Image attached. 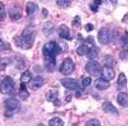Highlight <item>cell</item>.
Masks as SVG:
<instances>
[{
  "label": "cell",
  "mask_w": 128,
  "mask_h": 126,
  "mask_svg": "<svg viewBox=\"0 0 128 126\" xmlns=\"http://www.w3.org/2000/svg\"><path fill=\"white\" fill-rule=\"evenodd\" d=\"M14 79L11 76H6L0 84V92L3 94H8L14 90Z\"/></svg>",
  "instance_id": "obj_4"
},
{
  "label": "cell",
  "mask_w": 128,
  "mask_h": 126,
  "mask_svg": "<svg viewBox=\"0 0 128 126\" xmlns=\"http://www.w3.org/2000/svg\"><path fill=\"white\" fill-rule=\"evenodd\" d=\"M102 76H103V78L107 79V80H112V79L115 78L116 73H115L114 69L112 68V66H106V65H104L102 67Z\"/></svg>",
  "instance_id": "obj_11"
},
{
  "label": "cell",
  "mask_w": 128,
  "mask_h": 126,
  "mask_svg": "<svg viewBox=\"0 0 128 126\" xmlns=\"http://www.w3.org/2000/svg\"><path fill=\"white\" fill-rule=\"evenodd\" d=\"M49 125L50 126H63L64 122L61 118H54L49 120Z\"/></svg>",
  "instance_id": "obj_27"
},
{
  "label": "cell",
  "mask_w": 128,
  "mask_h": 126,
  "mask_svg": "<svg viewBox=\"0 0 128 126\" xmlns=\"http://www.w3.org/2000/svg\"><path fill=\"white\" fill-rule=\"evenodd\" d=\"M38 5L36 4V3H34V2H27L26 4V12L28 16H32L34 14L36 10H38Z\"/></svg>",
  "instance_id": "obj_18"
},
{
  "label": "cell",
  "mask_w": 128,
  "mask_h": 126,
  "mask_svg": "<svg viewBox=\"0 0 128 126\" xmlns=\"http://www.w3.org/2000/svg\"><path fill=\"white\" fill-rule=\"evenodd\" d=\"M84 28H85V31L86 32H91V31H93V30H94V26H93L91 23H88V24H86Z\"/></svg>",
  "instance_id": "obj_38"
},
{
  "label": "cell",
  "mask_w": 128,
  "mask_h": 126,
  "mask_svg": "<svg viewBox=\"0 0 128 126\" xmlns=\"http://www.w3.org/2000/svg\"><path fill=\"white\" fill-rule=\"evenodd\" d=\"M18 96H19V98H20L21 100H26V98H29L30 94H29V92L27 91L25 83H22L21 82V90H20V92H19Z\"/></svg>",
  "instance_id": "obj_24"
},
{
  "label": "cell",
  "mask_w": 128,
  "mask_h": 126,
  "mask_svg": "<svg viewBox=\"0 0 128 126\" xmlns=\"http://www.w3.org/2000/svg\"><path fill=\"white\" fill-rule=\"evenodd\" d=\"M44 84V79L43 78H41L40 76H36L34 79L31 80L30 82V88L32 90V91H36V90L40 89Z\"/></svg>",
  "instance_id": "obj_12"
},
{
  "label": "cell",
  "mask_w": 128,
  "mask_h": 126,
  "mask_svg": "<svg viewBox=\"0 0 128 126\" xmlns=\"http://www.w3.org/2000/svg\"><path fill=\"white\" fill-rule=\"evenodd\" d=\"M58 91L56 88L49 90L47 94H46V100L48 101H54L56 98H58Z\"/></svg>",
  "instance_id": "obj_19"
},
{
  "label": "cell",
  "mask_w": 128,
  "mask_h": 126,
  "mask_svg": "<svg viewBox=\"0 0 128 126\" xmlns=\"http://www.w3.org/2000/svg\"><path fill=\"white\" fill-rule=\"evenodd\" d=\"M5 69H6V64H5V63L0 64V71H4Z\"/></svg>",
  "instance_id": "obj_41"
},
{
  "label": "cell",
  "mask_w": 128,
  "mask_h": 126,
  "mask_svg": "<svg viewBox=\"0 0 128 126\" xmlns=\"http://www.w3.org/2000/svg\"><path fill=\"white\" fill-rule=\"evenodd\" d=\"M72 28L76 30V31H78L81 28V19L78 16H75V18L72 21Z\"/></svg>",
  "instance_id": "obj_23"
},
{
  "label": "cell",
  "mask_w": 128,
  "mask_h": 126,
  "mask_svg": "<svg viewBox=\"0 0 128 126\" xmlns=\"http://www.w3.org/2000/svg\"><path fill=\"white\" fill-rule=\"evenodd\" d=\"M84 45L87 46L88 49H90V48L96 46V43H95V40H94V38H93V37L89 36V37H87V39H85V41H84Z\"/></svg>",
  "instance_id": "obj_31"
},
{
  "label": "cell",
  "mask_w": 128,
  "mask_h": 126,
  "mask_svg": "<svg viewBox=\"0 0 128 126\" xmlns=\"http://www.w3.org/2000/svg\"><path fill=\"white\" fill-rule=\"evenodd\" d=\"M54 25L52 22H46L44 24V27H43V32L46 36H49L54 32Z\"/></svg>",
  "instance_id": "obj_21"
},
{
  "label": "cell",
  "mask_w": 128,
  "mask_h": 126,
  "mask_svg": "<svg viewBox=\"0 0 128 126\" xmlns=\"http://www.w3.org/2000/svg\"><path fill=\"white\" fill-rule=\"evenodd\" d=\"M110 2H111L114 6H116L117 5V3H118V0H110Z\"/></svg>",
  "instance_id": "obj_42"
},
{
  "label": "cell",
  "mask_w": 128,
  "mask_h": 126,
  "mask_svg": "<svg viewBox=\"0 0 128 126\" xmlns=\"http://www.w3.org/2000/svg\"><path fill=\"white\" fill-rule=\"evenodd\" d=\"M117 84L120 87H125V86H126V84H127V78H126L125 74L123 73L120 74V76H118V78Z\"/></svg>",
  "instance_id": "obj_25"
},
{
  "label": "cell",
  "mask_w": 128,
  "mask_h": 126,
  "mask_svg": "<svg viewBox=\"0 0 128 126\" xmlns=\"http://www.w3.org/2000/svg\"><path fill=\"white\" fill-rule=\"evenodd\" d=\"M122 43L123 47H128V32H125L124 36L122 38Z\"/></svg>",
  "instance_id": "obj_35"
},
{
  "label": "cell",
  "mask_w": 128,
  "mask_h": 126,
  "mask_svg": "<svg viewBox=\"0 0 128 126\" xmlns=\"http://www.w3.org/2000/svg\"><path fill=\"white\" fill-rule=\"evenodd\" d=\"M42 14H43V17H47V16H49V12H48V10H46V9H43L42 10Z\"/></svg>",
  "instance_id": "obj_39"
},
{
  "label": "cell",
  "mask_w": 128,
  "mask_h": 126,
  "mask_svg": "<svg viewBox=\"0 0 128 126\" xmlns=\"http://www.w3.org/2000/svg\"><path fill=\"white\" fill-rule=\"evenodd\" d=\"M43 56H56L61 52V47L59 46L56 42L51 41L48 42L44 45L42 50Z\"/></svg>",
  "instance_id": "obj_1"
},
{
  "label": "cell",
  "mask_w": 128,
  "mask_h": 126,
  "mask_svg": "<svg viewBox=\"0 0 128 126\" xmlns=\"http://www.w3.org/2000/svg\"><path fill=\"white\" fill-rule=\"evenodd\" d=\"M117 102L122 107L128 106V94L126 93H120L117 96Z\"/></svg>",
  "instance_id": "obj_17"
},
{
  "label": "cell",
  "mask_w": 128,
  "mask_h": 126,
  "mask_svg": "<svg viewBox=\"0 0 128 126\" xmlns=\"http://www.w3.org/2000/svg\"><path fill=\"white\" fill-rule=\"evenodd\" d=\"M120 58L122 60H126L128 58V51H122L120 54Z\"/></svg>",
  "instance_id": "obj_37"
},
{
  "label": "cell",
  "mask_w": 128,
  "mask_h": 126,
  "mask_svg": "<svg viewBox=\"0 0 128 126\" xmlns=\"http://www.w3.org/2000/svg\"><path fill=\"white\" fill-rule=\"evenodd\" d=\"M9 48L10 47L8 46L7 43H5L2 39H0V51H4V50H7V49H9Z\"/></svg>",
  "instance_id": "obj_36"
},
{
  "label": "cell",
  "mask_w": 128,
  "mask_h": 126,
  "mask_svg": "<svg viewBox=\"0 0 128 126\" xmlns=\"http://www.w3.org/2000/svg\"><path fill=\"white\" fill-rule=\"evenodd\" d=\"M95 87L100 91H104L110 87V82L105 78H98L95 81Z\"/></svg>",
  "instance_id": "obj_15"
},
{
  "label": "cell",
  "mask_w": 128,
  "mask_h": 126,
  "mask_svg": "<svg viewBox=\"0 0 128 126\" xmlns=\"http://www.w3.org/2000/svg\"><path fill=\"white\" fill-rule=\"evenodd\" d=\"M75 69L76 66L75 63L73 62V60L71 58H65L61 64V66H60V68H59V72L63 76H69V74L74 73Z\"/></svg>",
  "instance_id": "obj_3"
},
{
  "label": "cell",
  "mask_w": 128,
  "mask_h": 126,
  "mask_svg": "<svg viewBox=\"0 0 128 126\" xmlns=\"http://www.w3.org/2000/svg\"><path fill=\"white\" fill-rule=\"evenodd\" d=\"M21 37L25 41V43L28 45V47H32L34 42V28L32 27H27L22 32Z\"/></svg>",
  "instance_id": "obj_5"
},
{
  "label": "cell",
  "mask_w": 128,
  "mask_h": 126,
  "mask_svg": "<svg viewBox=\"0 0 128 126\" xmlns=\"http://www.w3.org/2000/svg\"><path fill=\"white\" fill-rule=\"evenodd\" d=\"M98 39L102 45H107L111 39V32L107 28H102L98 34Z\"/></svg>",
  "instance_id": "obj_7"
},
{
  "label": "cell",
  "mask_w": 128,
  "mask_h": 126,
  "mask_svg": "<svg viewBox=\"0 0 128 126\" xmlns=\"http://www.w3.org/2000/svg\"><path fill=\"white\" fill-rule=\"evenodd\" d=\"M6 18V10H5V5L0 2V22L4 21Z\"/></svg>",
  "instance_id": "obj_30"
},
{
  "label": "cell",
  "mask_w": 128,
  "mask_h": 126,
  "mask_svg": "<svg viewBox=\"0 0 128 126\" xmlns=\"http://www.w3.org/2000/svg\"><path fill=\"white\" fill-rule=\"evenodd\" d=\"M86 126H100V122L98 120H96V118H92L90 120H88L85 123Z\"/></svg>",
  "instance_id": "obj_32"
},
{
  "label": "cell",
  "mask_w": 128,
  "mask_h": 126,
  "mask_svg": "<svg viewBox=\"0 0 128 126\" xmlns=\"http://www.w3.org/2000/svg\"><path fill=\"white\" fill-rule=\"evenodd\" d=\"M32 79V74L31 72H29V71H26V72H24V73L22 74L21 76V82L22 83H29V82H31V80Z\"/></svg>",
  "instance_id": "obj_22"
},
{
  "label": "cell",
  "mask_w": 128,
  "mask_h": 126,
  "mask_svg": "<svg viewBox=\"0 0 128 126\" xmlns=\"http://www.w3.org/2000/svg\"><path fill=\"white\" fill-rule=\"evenodd\" d=\"M14 43H16V45L17 47L21 48L23 50H28V49H30V48L28 47V45L25 43V41L23 40V38L21 37V36H16L14 39Z\"/></svg>",
  "instance_id": "obj_20"
},
{
  "label": "cell",
  "mask_w": 128,
  "mask_h": 126,
  "mask_svg": "<svg viewBox=\"0 0 128 126\" xmlns=\"http://www.w3.org/2000/svg\"><path fill=\"white\" fill-rule=\"evenodd\" d=\"M91 83H92V79H91V78H85L82 79V82H81L82 86H83L84 88L89 87V86L91 85Z\"/></svg>",
  "instance_id": "obj_34"
},
{
  "label": "cell",
  "mask_w": 128,
  "mask_h": 126,
  "mask_svg": "<svg viewBox=\"0 0 128 126\" xmlns=\"http://www.w3.org/2000/svg\"><path fill=\"white\" fill-rule=\"evenodd\" d=\"M60 82L62 84L64 88L67 90H71V91H78L80 89V83L76 80V79L72 78H63L60 80Z\"/></svg>",
  "instance_id": "obj_8"
},
{
  "label": "cell",
  "mask_w": 128,
  "mask_h": 126,
  "mask_svg": "<svg viewBox=\"0 0 128 126\" xmlns=\"http://www.w3.org/2000/svg\"><path fill=\"white\" fill-rule=\"evenodd\" d=\"M69 1H73V0H69Z\"/></svg>",
  "instance_id": "obj_43"
},
{
  "label": "cell",
  "mask_w": 128,
  "mask_h": 126,
  "mask_svg": "<svg viewBox=\"0 0 128 126\" xmlns=\"http://www.w3.org/2000/svg\"><path fill=\"white\" fill-rule=\"evenodd\" d=\"M88 50H89L88 47L83 44V45H81V46H80V47L78 48V50H76V54H78V56H85L86 54H87Z\"/></svg>",
  "instance_id": "obj_29"
},
{
  "label": "cell",
  "mask_w": 128,
  "mask_h": 126,
  "mask_svg": "<svg viewBox=\"0 0 128 126\" xmlns=\"http://www.w3.org/2000/svg\"><path fill=\"white\" fill-rule=\"evenodd\" d=\"M113 64H114V58L112 56H106L104 58V65H106V66H112Z\"/></svg>",
  "instance_id": "obj_33"
},
{
  "label": "cell",
  "mask_w": 128,
  "mask_h": 126,
  "mask_svg": "<svg viewBox=\"0 0 128 126\" xmlns=\"http://www.w3.org/2000/svg\"><path fill=\"white\" fill-rule=\"evenodd\" d=\"M85 70L92 76H100L102 74V65L95 60H91L87 63L85 65Z\"/></svg>",
  "instance_id": "obj_2"
},
{
  "label": "cell",
  "mask_w": 128,
  "mask_h": 126,
  "mask_svg": "<svg viewBox=\"0 0 128 126\" xmlns=\"http://www.w3.org/2000/svg\"><path fill=\"white\" fill-rule=\"evenodd\" d=\"M102 109L104 111L105 113H108V114H110V115H118V111L117 108H116L111 102H108V101L102 103Z\"/></svg>",
  "instance_id": "obj_14"
},
{
  "label": "cell",
  "mask_w": 128,
  "mask_h": 126,
  "mask_svg": "<svg viewBox=\"0 0 128 126\" xmlns=\"http://www.w3.org/2000/svg\"><path fill=\"white\" fill-rule=\"evenodd\" d=\"M102 4V0H94L92 3L90 4V9L93 12H96L98 7Z\"/></svg>",
  "instance_id": "obj_28"
},
{
  "label": "cell",
  "mask_w": 128,
  "mask_h": 126,
  "mask_svg": "<svg viewBox=\"0 0 128 126\" xmlns=\"http://www.w3.org/2000/svg\"><path fill=\"white\" fill-rule=\"evenodd\" d=\"M5 107L8 112H14L20 109V102L16 98H9L5 100Z\"/></svg>",
  "instance_id": "obj_9"
},
{
  "label": "cell",
  "mask_w": 128,
  "mask_h": 126,
  "mask_svg": "<svg viewBox=\"0 0 128 126\" xmlns=\"http://www.w3.org/2000/svg\"><path fill=\"white\" fill-rule=\"evenodd\" d=\"M58 32L59 36L63 39H67V40H71V36H70V29L66 25H60L58 28Z\"/></svg>",
  "instance_id": "obj_13"
},
{
  "label": "cell",
  "mask_w": 128,
  "mask_h": 126,
  "mask_svg": "<svg viewBox=\"0 0 128 126\" xmlns=\"http://www.w3.org/2000/svg\"><path fill=\"white\" fill-rule=\"evenodd\" d=\"M53 102H54V104L56 105V106H59V105H60V101H59L58 98H56V100H54Z\"/></svg>",
  "instance_id": "obj_40"
},
{
  "label": "cell",
  "mask_w": 128,
  "mask_h": 126,
  "mask_svg": "<svg viewBox=\"0 0 128 126\" xmlns=\"http://www.w3.org/2000/svg\"><path fill=\"white\" fill-rule=\"evenodd\" d=\"M9 16L10 18L14 21H17L21 18L22 16V9L19 4L14 3L9 8Z\"/></svg>",
  "instance_id": "obj_6"
},
{
  "label": "cell",
  "mask_w": 128,
  "mask_h": 126,
  "mask_svg": "<svg viewBox=\"0 0 128 126\" xmlns=\"http://www.w3.org/2000/svg\"><path fill=\"white\" fill-rule=\"evenodd\" d=\"M27 63H26V59L23 58H18L16 61V67L17 70H22L26 67Z\"/></svg>",
  "instance_id": "obj_26"
},
{
  "label": "cell",
  "mask_w": 128,
  "mask_h": 126,
  "mask_svg": "<svg viewBox=\"0 0 128 126\" xmlns=\"http://www.w3.org/2000/svg\"><path fill=\"white\" fill-rule=\"evenodd\" d=\"M56 56H44V66L47 69L48 72H54L56 69Z\"/></svg>",
  "instance_id": "obj_10"
},
{
  "label": "cell",
  "mask_w": 128,
  "mask_h": 126,
  "mask_svg": "<svg viewBox=\"0 0 128 126\" xmlns=\"http://www.w3.org/2000/svg\"><path fill=\"white\" fill-rule=\"evenodd\" d=\"M100 48L96 47V46H94V47L90 48L88 50V52L86 54V56H87L88 59H90V60H95L100 56Z\"/></svg>",
  "instance_id": "obj_16"
}]
</instances>
